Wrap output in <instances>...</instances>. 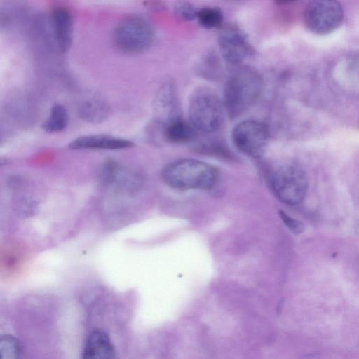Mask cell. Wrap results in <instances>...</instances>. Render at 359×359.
Masks as SVG:
<instances>
[{"mask_svg": "<svg viewBox=\"0 0 359 359\" xmlns=\"http://www.w3.org/2000/svg\"><path fill=\"white\" fill-rule=\"evenodd\" d=\"M269 138L267 126L259 121L246 120L238 123L232 131L235 146L244 154L257 158L264 152Z\"/></svg>", "mask_w": 359, "mask_h": 359, "instance_id": "obj_7", "label": "cell"}, {"mask_svg": "<svg viewBox=\"0 0 359 359\" xmlns=\"http://www.w3.org/2000/svg\"><path fill=\"white\" fill-rule=\"evenodd\" d=\"M262 88L259 74L249 67H239L229 75L224 87V104L231 118L248 110L258 99Z\"/></svg>", "mask_w": 359, "mask_h": 359, "instance_id": "obj_1", "label": "cell"}, {"mask_svg": "<svg viewBox=\"0 0 359 359\" xmlns=\"http://www.w3.org/2000/svg\"><path fill=\"white\" fill-rule=\"evenodd\" d=\"M344 11L337 0H311L304 11V22L310 32L317 35H327L341 24Z\"/></svg>", "mask_w": 359, "mask_h": 359, "instance_id": "obj_5", "label": "cell"}, {"mask_svg": "<svg viewBox=\"0 0 359 359\" xmlns=\"http://www.w3.org/2000/svg\"><path fill=\"white\" fill-rule=\"evenodd\" d=\"M78 114L83 121L100 123L107 118L109 106L104 99L93 96L81 102L78 107Z\"/></svg>", "mask_w": 359, "mask_h": 359, "instance_id": "obj_13", "label": "cell"}, {"mask_svg": "<svg viewBox=\"0 0 359 359\" xmlns=\"http://www.w3.org/2000/svg\"><path fill=\"white\" fill-rule=\"evenodd\" d=\"M22 355V346L14 337L2 335L0 339V358L1 359H18Z\"/></svg>", "mask_w": 359, "mask_h": 359, "instance_id": "obj_17", "label": "cell"}, {"mask_svg": "<svg viewBox=\"0 0 359 359\" xmlns=\"http://www.w3.org/2000/svg\"><path fill=\"white\" fill-rule=\"evenodd\" d=\"M174 13L180 19L189 21L197 18L198 10L189 2L180 1L175 3Z\"/></svg>", "mask_w": 359, "mask_h": 359, "instance_id": "obj_19", "label": "cell"}, {"mask_svg": "<svg viewBox=\"0 0 359 359\" xmlns=\"http://www.w3.org/2000/svg\"><path fill=\"white\" fill-rule=\"evenodd\" d=\"M154 34L149 24L139 17H130L121 21L114 32L117 48L130 53L147 50L153 41Z\"/></svg>", "mask_w": 359, "mask_h": 359, "instance_id": "obj_6", "label": "cell"}, {"mask_svg": "<svg viewBox=\"0 0 359 359\" xmlns=\"http://www.w3.org/2000/svg\"><path fill=\"white\" fill-rule=\"evenodd\" d=\"M218 43L222 57L232 65L241 63L252 52L244 34L234 26H227L222 29Z\"/></svg>", "mask_w": 359, "mask_h": 359, "instance_id": "obj_9", "label": "cell"}, {"mask_svg": "<svg viewBox=\"0 0 359 359\" xmlns=\"http://www.w3.org/2000/svg\"><path fill=\"white\" fill-rule=\"evenodd\" d=\"M271 186L276 196L283 203L295 205L304 198L308 187L305 172L294 165L276 168L271 177Z\"/></svg>", "mask_w": 359, "mask_h": 359, "instance_id": "obj_4", "label": "cell"}, {"mask_svg": "<svg viewBox=\"0 0 359 359\" xmlns=\"http://www.w3.org/2000/svg\"><path fill=\"white\" fill-rule=\"evenodd\" d=\"M199 24L207 29L219 27L223 22V15L218 8L205 7L198 10Z\"/></svg>", "mask_w": 359, "mask_h": 359, "instance_id": "obj_18", "label": "cell"}, {"mask_svg": "<svg viewBox=\"0 0 359 359\" xmlns=\"http://www.w3.org/2000/svg\"><path fill=\"white\" fill-rule=\"evenodd\" d=\"M162 179L170 187L177 190L212 188L217 171L211 165L196 159H180L167 164L161 172Z\"/></svg>", "mask_w": 359, "mask_h": 359, "instance_id": "obj_2", "label": "cell"}, {"mask_svg": "<svg viewBox=\"0 0 359 359\" xmlns=\"http://www.w3.org/2000/svg\"><path fill=\"white\" fill-rule=\"evenodd\" d=\"M97 177L102 185L129 195L139 191L143 185V178L139 172L124 168L114 160H107L101 165Z\"/></svg>", "mask_w": 359, "mask_h": 359, "instance_id": "obj_8", "label": "cell"}, {"mask_svg": "<svg viewBox=\"0 0 359 359\" xmlns=\"http://www.w3.org/2000/svg\"><path fill=\"white\" fill-rule=\"evenodd\" d=\"M197 131L189 121L175 117L166 122L163 134L170 142L184 144L193 140L196 136Z\"/></svg>", "mask_w": 359, "mask_h": 359, "instance_id": "obj_14", "label": "cell"}, {"mask_svg": "<svg viewBox=\"0 0 359 359\" xmlns=\"http://www.w3.org/2000/svg\"><path fill=\"white\" fill-rule=\"evenodd\" d=\"M53 25L57 46L61 51L68 50L72 36V19L70 13L63 8L53 13Z\"/></svg>", "mask_w": 359, "mask_h": 359, "instance_id": "obj_12", "label": "cell"}, {"mask_svg": "<svg viewBox=\"0 0 359 359\" xmlns=\"http://www.w3.org/2000/svg\"><path fill=\"white\" fill-rule=\"evenodd\" d=\"M277 5H285L291 4L297 0H273Z\"/></svg>", "mask_w": 359, "mask_h": 359, "instance_id": "obj_21", "label": "cell"}, {"mask_svg": "<svg viewBox=\"0 0 359 359\" xmlns=\"http://www.w3.org/2000/svg\"><path fill=\"white\" fill-rule=\"evenodd\" d=\"M175 89L172 83L164 84L157 93L155 107L158 112L171 115L174 108Z\"/></svg>", "mask_w": 359, "mask_h": 359, "instance_id": "obj_16", "label": "cell"}, {"mask_svg": "<svg viewBox=\"0 0 359 359\" xmlns=\"http://www.w3.org/2000/svg\"><path fill=\"white\" fill-rule=\"evenodd\" d=\"M279 214L283 222L294 233L299 234L304 231V225L299 221L290 217L282 210L279 212Z\"/></svg>", "mask_w": 359, "mask_h": 359, "instance_id": "obj_20", "label": "cell"}, {"mask_svg": "<svg viewBox=\"0 0 359 359\" xmlns=\"http://www.w3.org/2000/svg\"><path fill=\"white\" fill-rule=\"evenodd\" d=\"M133 146V142L126 139L106 135H89L72 140L68 147L72 150H116L130 148Z\"/></svg>", "mask_w": 359, "mask_h": 359, "instance_id": "obj_10", "label": "cell"}, {"mask_svg": "<svg viewBox=\"0 0 359 359\" xmlns=\"http://www.w3.org/2000/svg\"><path fill=\"white\" fill-rule=\"evenodd\" d=\"M68 115L66 109L61 104H55L50 109L48 117L41 125L43 130L56 133L63 130L67 124Z\"/></svg>", "mask_w": 359, "mask_h": 359, "instance_id": "obj_15", "label": "cell"}, {"mask_svg": "<svg viewBox=\"0 0 359 359\" xmlns=\"http://www.w3.org/2000/svg\"><path fill=\"white\" fill-rule=\"evenodd\" d=\"M114 357V348L108 334L100 330L92 331L86 340L83 358L109 359Z\"/></svg>", "mask_w": 359, "mask_h": 359, "instance_id": "obj_11", "label": "cell"}, {"mask_svg": "<svg viewBox=\"0 0 359 359\" xmlns=\"http://www.w3.org/2000/svg\"><path fill=\"white\" fill-rule=\"evenodd\" d=\"M225 110L224 102L215 92L200 88L189 100V121L198 131L213 132L222 124Z\"/></svg>", "mask_w": 359, "mask_h": 359, "instance_id": "obj_3", "label": "cell"}]
</instances>
